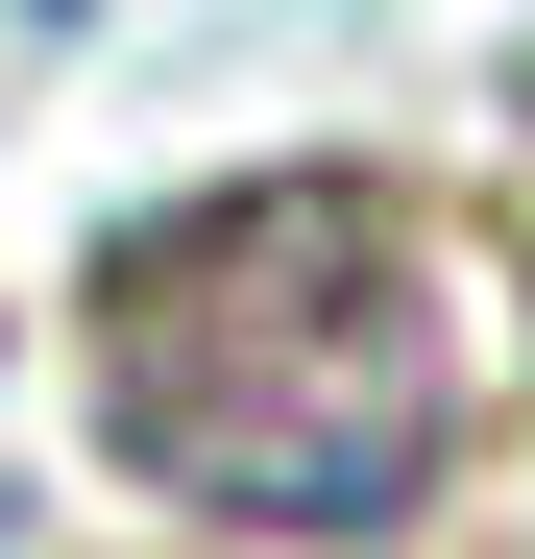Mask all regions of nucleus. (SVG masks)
Listing matches in <instances>:
<instances>
[{"label":"nucleus","mask_w":535,"mask_h":559,"mask_svg":"<svg viewBox=\"0 0 535 559\" xmlns=\"http://www.w3.org/2000/svg\"><path fill=\"white\" fill-rule=\"evenodd\" d=\"M98 438L219 535H390L463 462V267L390 170H219L98 243Z\"/></svg>","instance_id":"1"}]
</instances>
